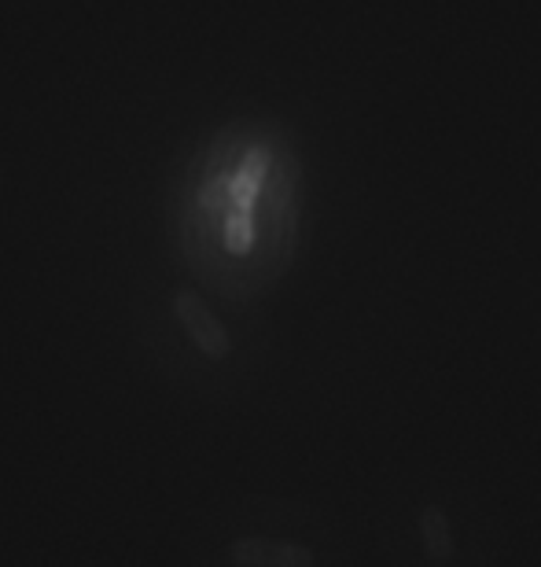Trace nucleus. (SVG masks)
I'll return each instance as SVG.
<instances>
[{"label":"nucleus","instance_id":"1","mask_svg":"<svg viewBox=\"0 0 541 567\" xmlns=\"http://www.w3.org/2000/svg\"><path fill=\"white\" fill-rule=\"evenodd\" d=\"M174 313H177L180 328L191 336V343H196L202 354H207V358H229L232 339L221 328L218 317L210 313V306L202 302L196 291H177L174 295Z\"/></svg>","mask_w":541,"mask_h":567},{"label":"nucleus","instance_id":"2","mask_svg":"<svg viewBox=\"0 0 541 567\" xmlns=\"http://www.w3.org/2000/svg\"><path fill=\"white\" fill-rule=\"evenodd\" d=\"M232 564L243 567H306L313 564V553L291 542H269V538H243L229 549Z\"/></svg>","mask_w":541,"mask_h":567},{"label":"nucleus","instance_id":"3","mask_svg":"<svg viewBox=\"0 0 541 567\" xmlns=\"http://www.w3.org/2000/svg\"><path fill=\"white\" fill-rule=\"evenodd\" d=\"M266 169H269V152L266 147H251L243 155L240 169L232 174L229 181V207H240V210H251L258 192L266 185Z\"/></svg>","mask_w":541,"mask_h":567},{"label":"nucleus","instance_id":"4","mask_svg":"<svg viewBox=\"0 0 541 567\" xmlns=\"http://www.w3.org/2000/svg\"><path fill=\"white\" fill-rule=\"evenodd\" d=\"M420 535H424V553H427V560L431 564H446V560H454V535H449V519L443 508H435V505H427L424 513H420Z\"/></svg>","mask_w":541,"mask_h":567},{"label":"nucleus","instance_id":"5","mask_svg":"<svg viewBox=\"0 0 541 567\" xmlns=\"http://www.w3.org/2000/svg\"><path fill=\"white\" fill-rule=\"evenodd\" d=\"M251 240H254V214L229 207V218H225V247L243 255V251H251Z\"/></svg>","mask_w":541,"mask_h":567}]
</instances>
